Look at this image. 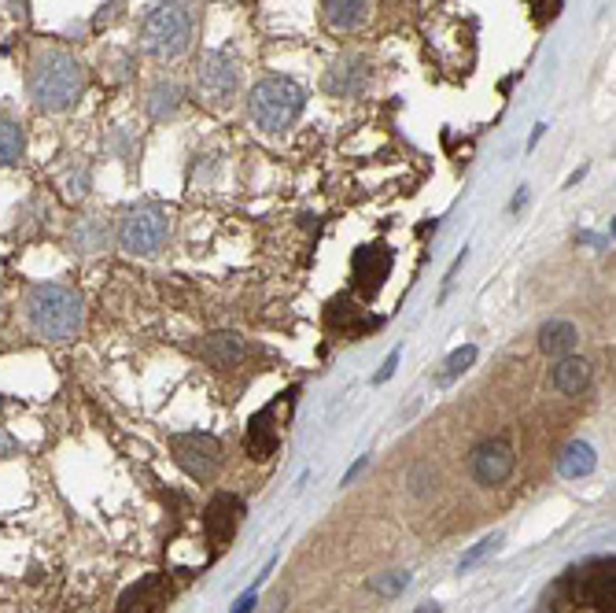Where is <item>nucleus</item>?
Returning a JSON list of instances; mask_svg holds the SVG:
<instances>
[{
	"instance_id": "8",
	"label": "nucleus",
	"mask_w": 616,
	"mask_h": 613,
	"mask_svg": "<svg viewBox=\"0 0 616 613\" xmlns=\"http://www.w3.org/2000/svg\"><path fill=\"white\" fill-rule=\"evenodd\" d=\"M170 451L178 458V466L196 481L215 477V469L222 466V439L211 433H178L170 436Z\"/></svg>"
},
{
	"instance_id": "2",
	"label": "nucleus",
	"mask_w": 616,
	"mask_h": 613,
	"mask_svg": "<svg viewBox=\"0 0 616 613\" xmlns=\"http://www.w3.org/2000/svg\"><path fill=\"white\" fill-rule=\"evenodd\" d=\"M22 318H27V329L33 337L71 340L78 337L81 322H86V307H81V296L71 285L41 281L30 288L27 299H22Z\"/></svg>"
},
{
	"instance_id": "12",
	"label": "nucleus",
	"mask_w": 616,
	"mask_h": 613,
	"mask_svg": "<svg viewBox=\"0 0 616 613\" xmlns=\"http://www.w3.org/2000/svg\"><path fill=\"white\" fill-rule=\"evenodd\" d=\"M391 248L388 245H366V248H358L355 251V259H351V277H355V288L362 293L366 299H374L380 288H385L388 281V274H391Z\"/></svg>"
},
{
	"instance_id": "29",
	"label": "nucleus",
	"mask_w": 616,
	"mask_h": 613,
	"mask_svg": "<svg viewBox=\"0 0 616 613\" xmlns=\"http://www.w3.org/2000/svg\"><path fill=\"white\" fill-rule=\"evenodd\" d=\"M255 603H259V592H255V587H248V592H244V595L237 599V606H232L229 613H251Z\"/></svg>"
},
{
	"instance_id": "21",
	"label": "nucleus",
	"mask_w": 616,
	"mask_h": 613,
	"mask_svg": "<svg viewBox=\"0 0 616 613\" xmlns=\"http://www.w3.org/2000/svg\"><path fill=\"white\" fill-rule=\"evenodd\" d=\"M576 340H579V329L573 326V322L554 318V322H546V326L539 329V348L546 355H573Z\"/></svg>"
},
{
	"instance_id": "1",
	"label": "nucleus",
	"mask_w": 616,
	"mask_h": 613,
	"mask_svg": "<svg viewBox=\"0 0 616 613\" xmlns=\"http://www.w3.org/2000/svg\"><path fill=\"white\" fill-rule=\"evenodd\" d=\"M86 92V67L67 49H41L30 63V100L38 111H71Z\"/></svg>"
},
{
	"instance_id": "32",
	"label": "nucleus",
	"mask_w": 616,
	"mask_h": 613,
	"mask_svg": "<svg viewBox=\"0 0 616 613\" xmlns=\"http://www.w3.org/2000/svg\"><path fill=\"white\" fill-rule=\"evenodd\" d=\"M414 613H444V606H439V603H425V606H417Z\"/></svg>"
},
{
	"instance_id": "13",
	"label": "nucleus",
	"mask_w": 616,
	"mask_h": 613,
	"mask_svg": "<svg viewBox=\"0 0 616 613\" xmlns=\"http://www.w3.org/2000/svg\"><path fill=\"white\" fill-rule=\"evenodd\" d=\"M173 599V587L162 573H148L141 576L133 587H126L119 599V613H167Z\"/></svg>"
},
{
	"instance_id": "7",
	"label": "nucleus",
	"mask_w": 616,
	"mask_h": 613,
	"mask_svg": "<svg viewBox=\"0 0 616 613\" xmlns=\"http://www.w3.org/2000/svg\"><path fill=\"white\" fill-rule=\"evenodd\" d=\"M568 584H573V603L590 606L595 613H616V562L613 558H598L587 562L584 570L568 573Z\"/></svg>"
},
{
	"instance_id": "20",
	"label": "nucleus",
	"mask_w": 616,
	"mask_h": 613,
	"mask_svg": "<svg viewBox=\"0 0 616 613\" xmlns=\"http://www.w3.org/2000/svg\"><path fill=\"white\" fill-rule=\"evenodd\" d=\"M595 469H598V455H595V447H590L587 439H573V444L557 455V473H562L565 481L590 477Z\"/></svg>"
},
{
	"instance_id": "25",
	"label": "nucleus",
	"mask_w": 616,
	"mask_h": 613,
	"mask_svg": "<svg viewBox=\"0 0 616 613\" xmlns=\"http://www.w3.org/2000/svg\"><path fill=\"white\" fill-rule=\"evenodd\" d=\"M473 363H476V348H473V344H465V348H458L455 355H447V363H444V369L436 374V380H439V385H447V380L461 377Z\"/></svg>"
},
{
	"instance_id": "28",
	"label": "nucleus",
	"mask_w": 616,
	"mask_h": 613,
	"mask_svg": "<svg viewBox=\"0 0 616 613\" xmlns=\"http://www.w3.org/2000/svg\"><path fill=\"white\" fill-rule=\"evenodd\" d=\"M399 358H403V348H391V355L385 358V366H380L377 374H374V385H385V380L395 374V366H399Z\"/></svg>"
},
{
	"instance_id": "5",
	"label": "nucleus",
	"mask_w": 616,
	"mask_h": 613,
	"mask_svg": "<svg viewBox=\"0 0 616 613\" xmlns=\"http://www.w3.org/2000/svg\"><path fill=\"white\" fill-rule=\"evenodd\" d=\"M192 89L203 108H229L240 92V63L222 49L203 52L200 63H196Z\"/></svg>"
},
{
	"instance_id": "16",
	"label": "nucleus",
	"mask_w": 616,
	"mask_h": 613,
	"mask_svg": "<svg viewBox=\"0 0 616 613\" xmlns=\"http://www.w3.org/2000/svg\"><path fill=\"white\" fill-rule=\"evenodd\" d=\"M196 355L215 369H232V366L244 363L248 348H244V340L237 337V333H211V337H203L200 344H196Z\"/></svg>"
},
{
	"instance_id": "19",
	"label": "nucleus",
	"mask_w": 616,
	"mask_h": 613,
	"mask_svg": "<svg viewBox=\"0 0 616 613\" xmlns=\"http://www.w3.org/2000/svg\"><path fill=\"white\" fill-rule=\"evenodd\" d=\"M590 380V366L576 355H562L550 369V385L562 392V396H579Z\"/></svg>"
},
{
	"instance_id": "30",
	"label": "nucleus",
	"mask_w": 616,
	"mask_h": 613,
	"mask_svg": "<svg viewBox=\"0 0 616 613\" xmlns=\"http://www.w3.org/2000/svg\"><path fill=\"white\" fill-rule=\"evenodd\" d=\"M11 455H19V444L8 433H0V458H11Z\"/></svg>"
},
{
	"instance_id": "23",
	"label": "nucleus",
	"mask_w": 616,
	"mask_h": 613,
	"mask_svg": "<svg viewBox=\"0 0 616 613\" xmlns=\"http://www.w3.org/2000/svg\"><path fill=\"white\" fill-rule=\"evenodd\" d=\"M332 326H340V329L347 333V337H362L366 329H377L380 322H377L374 315H358V307L347 304V299H344V304L332 307Z\"/></svg>"
},
{
	"instance_id": "6",
	"label": "nucleus",
	"mask_w": 616,
	"mask_h": 613,
	"mask_svg": "<svg viewBox=\"0 0 616 613\" xmlns=\"http://www.w3.org/2000/svg\"><path fill=\"white\" fill-rule=\"evenodd\" d=\"M170 237V223L159 207L145 204V207H133V211L122 215L119 223V245L130 251V256H156V251L167 245Z\"/></svg>"
},
{
	"instance_id": "3",
	"label": "nucleus",
	"mask_w": 616,
	"mask_h": 613,
	"mask_svg": "<svg viewBox=\"0 0 616 613\" xmlns=\"http://www.w3.org/2000/svg\"><path fill=\"white\" fill-rule=\"evenodd\" d=\"M304 108H307V89L299 86L296 78H285V75L262 78V82H255V89L248 92V115H251L255 130H262L270 137L292 130Z\"/></svg>"
},
{
	"instance_id": "27",
	"label": "nucleus",
	"mask_w": 616,
	"mask_h": 613,
	"mask_svg": "<svg viewBox=\"0 0 616 613\" xmlns=\"http://www.w3.org/2000/svg\"><path fill=\"white\" fill-rule=\"evenodd\" d=\"M528 8H531V16H536L539 27H543V22L557 19V11H562V0H528Z\"/></svg>"
},
{
	"instance_id": "15",
	"label": "nucleus",
	"mask_w": 616,
	"mask_h": 613,
	"mask_svg": "<svg viewBox=\"0 0 616 613\" xmlns=\"http://www.w3.org/2000/svg\"><path fill=\"white\" fill-rule=\"evenodd\" d=\"M281 411V399H274L270 407H262L255 418L248 422V455L255 462H266L277 451V439H281V429L274 425V414Z\"/></svg>"
},
{
	"instance_id": "4",
	"label": "nucleus",
	"mask_w": 616,
	"mask_h": 613,
	"mask_svg": "<svg viewBox=\"0 0 616 613\" xmlns=\"http://www.w3.org/2000/svg\"><path fill=\"white\" fill-rule=\"evenodd\" d=\"M192 45V8L181 0H159L141 22V52L159 63L181 60Z\"/></svg>"
},
{
	"instance_id": "26",
	"label": "nucleus",
	"mask_w": 616,
	"mask_h": 613,
	"mask_svg": "<svg viewBox=\"0 0 616 613\" xmlns=\"http://www.w3.org/2000/svg\"><path fill=\"white\" fill-rule=\"evenodd\" d=\"M410 587V573H385V576H374L369 581V592L380 595V599H395Z\"/></svg>"
},
{
	"instance_id": "9",
	"label": "nucleus",
	"mask_w": 616,
	"mask_h": 613,
	"mask_svg": "<svg viewBox=\"0 0 616 613\" xmlns=\"http://www.w3.org/2000/svg\"><path fill=\"white\" fill-rule=\"evenodd\" d=\"M369 78H374V63H369L362 52H344L340 60H332V67L325 71L321 89L336 100H355L369 89Z\"/></svg>"
},
{
	"instance_id": "17",
	"label": "nucleus",
	"mask_w": 616,
	"mask_h": 613,
	"mask_svg": "<svg viewBox=\"0 0 616 613\" xmlns=\"http://www.w3.org/2000/svg\"><path fill=\"white\" fill-rule=\"evenodd\" d=\"M108 245H111L108 218H100V215L78 218V226L71 229V248L78 251V256H97V251H103Z\"/></svg>"
},
{
	"instance_id": "11",
	"label": "nucleus",
	"mask_w": 616,
	"mask_h": 613,
	"mask_svg": "<svg viewBox=\"0 0 616 613\" xmlns=\"http://www.w3.org/2000/svg\"><path fill=\"white\" fill-rule=\"evenodd\" d=\"M514 462H517L514 444H509L506 436L484 439V444L473 451V477H476V484H484V488H498V484L509 481Z\"/></svg>"
},
{
	"instance_id": "14",
	"label": "nucleus",
	"mask_w": 616,
	"mask_h": 613,
	"mask_svg": "<svg viewBox=\"0 0 616 613\" xmlns=\"http://www.w3.org/2000/svg\"><path fill=\"white\" fill-rule=\"evenodd\" d=\"M374 16V0H321V22L332 33L362 30Z\"/></svg>"
},
{
	"instance_id": "22",
	"label": "nucleus",
	"mask_w": 616,
	"mask_h": 613,
	"mask_svg": "<svg viewBox=\"0 0 616 613\" xmlns=\"http://www.w3.org/2000/svg\"><path fill=\"white\" fill-rule=\"evenodd\" d=\"M27 156V134L16 119L0 115V167H19Z\"/></svg>"
},
{
	"instance_id": "18",
	"label": "nucleus",
	"mask_w": 616,
	"mask_h": 613,
	"mask_svg": "<svg viewBox=\"0 0 616 613\" xmlns=\"http://www.w3.org/2000/svg\"><path fill=\"white\" fill-rule=\"evenodd\" d=\"M181 103H185V92H181L178 82H173V78H156V82L148 86V92H145V111L159 122L173 119V115L181 111Z\"/></svg>"
},
{
	"instance_id": "31",
	"label": "nucleus",
	"mask_w": 616,
	"mask_h": 613,
	"mask_svg": "<svg viewBox=\"0 0 616 613\" xmlns=\"http://www.w3.org/2000/svg\"><path fill=\"white\" fill-rule=\"evenodd\" d=\"M366 466H369V458H358V462H355V466H351V469H347V473H344V484H351V481L358 477V473H362V469H366Z\"/></svg>"
},
{
	"instance_id": "10",
	"label": "nucleus",
	"mask_w": 616,
	"mask_h": 613,
	"mask_svg": "<svg viewBox=\"0 0 616 613\" xmlns=\"http://www.w3.org/2000/svg\"><path fill=\"white\" fill-rule=\"evenodd\" d=\"M240 522H244V500L240 495H232V492L215 495L211 506L203 511V532H207V543H211V558H218V554L229 547Z\"/></svg>"
},
{
	"instance_id": "24",
	"label": "nucleus",
	"mask_w": 616,
	"mask_h": 613,
	"mask_svg": "<svg viewBox=\"0 0 616 613\" xmlns=\"http://www.w3.org/2000/svg\"><path fill=\"white\" fill-rule=\"evenodd\" d=\"M498 543H503V532H491V536H484L480 543H473V547L458 558V573H469L473 565H480V562L487 558V554L498 551Z\"/></svg>"
}]
</instances>
